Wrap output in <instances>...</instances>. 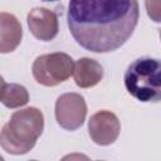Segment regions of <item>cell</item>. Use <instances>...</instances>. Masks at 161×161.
I'll list each match as a JSON object with an SVG mask.
<instances>
[{"label":"cell","instance_id":"12","mask_svg":"<svg viewBox=\"0 0 161 161\" xmlns=\"http://www.w3.org/2000/svg\"><path fill=\"white\" fill-rule=\"evenodd\" d=\"M4 86H5V80H4V78L0 75V98H1V93H3Z\"/></svg>","mask_w":161,"mask_h":161},{"label":"cell","instance_id":"5","mask_svg":"<svg viewBox=\"0 0 161 161\" xmlns=\"http://www.w3.org/2000/svg\"><path fill=\"white\" fill-rule=\"evenodd\" d=\"M87 116V104L78 93H64L55 102V119L58 125L68 131L79 128Z\"/></svg>","mask_w":161,"mask_h":161},{"label":"cell","instance_id":"7","mask_svg":"<svg viewBox=\"0 0 161 161\" xmlns=\"http://www.w3.org/2000/svg\"><path fill=\"white\" fill-rule=\"evenodd\" d=\"M28 26L30 33L39 40L49 42L58 34V18L55 13L45 8H34L29 11Z\"/></svg>","mask_w":161,"mask_h":161},{"label":"cell","instance_id":"2","mask_svg":"<svg viewBox=\"0 0 161 161\" xmlns=\"http://www.w3.org/2000/svg\"><path fill=\"white\" fill-rule=\"evenodd\" d=\"M44 130V116L40 109L28 107L11 114L0 132V146L11 155H24L36 143Z\"/></svg>","mask_w":161,"mask_h":161},{"label":"cell","instance_id":"6","mask_svg":"<svg viewBox=\"0 0 161 161\" xmlns=\"http://www.w3.org/2000/svg\"><path fill=\"white\" fill-rule=\"evenodd\" d=\"M88 132L94 143L108 146L118 138L121 123L114 113L109 111H98L89 118Z\"/></svg>","mask_w":161,"mask_h":161},{"label":"cell","instance_id":"10","mask_svg":"<svg viewBox=\"0 0 161 161\" xmlns=\"http://www.w3.org/2000/svg\"><path fill=\"white\" fill-rule=\"evenodd\" d=\"M0 102L8 108H19L29 102V93L21 84L5 83Z\"/></svg>","mask_w":161,"mask_h":161},{"label":"cell","instance_id":"14","mask_svg":"<svg viewBox=\"0 0 161 161\" xmlns=\"http://www.w3.org/2000/svg\"><path fill=\"white\" fill-rule=\"evenodd\" d=\"M0 160H3V157H1V156H0Z\"/></svg>","mask_w":161,"mask_h":161},{"label":"cell","instance_id":"13","mask_svg":"<svg viewBox=\"0 0 161 161\" xmlns=\"http://www.w3.org/2000/svg\"><path fill=\"white\" fill-rule=\"evenodd\" d=\"M43 1H57V0H43Z\"/></svg>","mask_w":161,"mask_h":161},{"label":"cell","instance_id":"9","mask_svg":"<svg viewBox=\"0 0 161 161\" xmlns=\"http://www.w3.org/2000/svg\"><path fill=\"white\" fill-rule=\"evenodd\" d=\"M74 82L80 88H91L101 82L103 78L102 65L91 58H80L75 62L73 68Z\"/></svg>","mask_w":161,"mask_h":161},{"label":"cell","instance_id":"8","mask_svg":"<svg viewBox=\"0 0 161 161\" xmlns=\"http://www.w3.org/2000/svg\"><path fill=\"white\" fill-rule=\"evenodd\" d=\"M23 38L20 21L10 13H0V53H10L18 48Z\"/></svg>","mask_w":161,"mask_h":161},{"label":"cell","instance_id":"3","mask_svg":"<svg viewBox=\"0 0 161 161\" xmlns=\"http://www.w3.org/2000/svg\"><path fill=\"white\" fill-rule=\"evenodd\" d=\"M161 63L143 57L133 60L125 72L127 92L141 102H158L161 97Z\"/></svg>","mask_w":161,"mask_h":161},{"label":"cell","instance_id":"11","mask_svg":"<svg viewBox=\"0 0 161 161\" xmlns=\"http://www.w3.org/2000/svg\"><path fill=\"white\" fill-rule=\"evenodd\" d=\"M145 4H146V10L148 16L153 21L158 23L160 21V0H146Z\"/></svg>","mask_w":161,"mask_h":161},{"label":"cell","instance_id":"1","mask_svg":"<svg viewBox=\"0 0 161 161\" xmlns=\"http://www.w3.org/2000/svg\"><path fill=\"white\" fill-rule=\"evenodd\" d=\"M137 0H70L67 21L74 40L93 53L121 48L138 23Z\"/></svg>","mask_w":161,"mask_h":161},{"label":"cell","instance_id":"4","mask_svg":"<svg viewBox=\"0 0 161 161\" xmlns=\"http://www.w3.org/2000/svg\"><path fill=\"white\" fill-rule=\"evenodd\" d=\"M74 62L70 55L60 52L39 55L31 67L34 79L45 87H54L65 82L73 74Z\"/></svg>","mask_w":161,"mask_h":161}]
</instances>
